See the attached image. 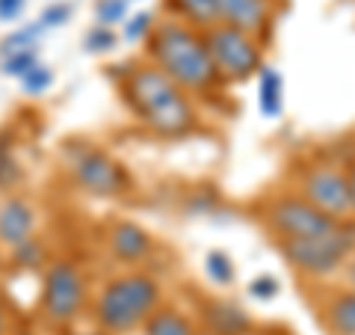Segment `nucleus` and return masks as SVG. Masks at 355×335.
<instances>
[{
  "label": "nucleus",
  "mask_w": 355,
  "mask_h": 335,
  "mask_svg": "<svg viewBox=\"0 0 355 335\" xmlns=\"http://www.w3.org/2000/svg\"><path fill=\"white\" fill-rule=\"evenodd\" d=\"M21 83H24V89L30 95H39L53 83V74H51V69H44V65H36L27 77H21Z\"/></svg>",
  "instance_id": "24"
},
{
  "label": "nucleus",
  "mask_w": 355,
  "mask_h": 335,
  "mask_svg": "<svg viewBox=\"0 0 355 335\" xmlns=\"http://www.w3.org/2000/svg\"><path fill=\"white\" fill-rule=\"evenodd\" d=\"M12 259H15L18 267H39L42 259H44V247L36 238H30V240L21 243V247L12 250Z\"/></svg>",
  "instance_id": "20"
},
{
  "label": "nucleus",
  "mask_w": 355,
  "mask_h": 335,
  "mask_svg": "<svg viewBox=\"0 0 355 335\" xmlns=\"http://www.w3.org/2000/svg\"><path fill=\"white\" fill-rule=\"evenodd\" d=\"M24 9V0H0V21H12Z\"/></svg>",
  "instance_id": "29"
},
{
  "label": "nucleus",
  "mask_w": 355,
  "mask_h": 335,
  "mask_svg": "<svg viewBox=\"0 0 355 335\" xmlns=\"http://www.w3.org/2000/svg\"><path fill=\"white\" fill-rule=\"evenodd\" d=\"M44 27L42 24H30V27H24V30H18V33H12V36H6L3 39V44H0V54H12V51H27V48H36V39H39V33H42Z\"/></svg>",
  "instance_id": "18"
},
{
  "label": "nucleus",
  "mask_w": 355,
  "mask_h": 335,
  "mask_svg": "<svg viewBox=\"0 0 355 335\" xmlns=\"http://www.w3.org/2000/svg\"><path fill=\"white\" fill-rule=\"evenodd\" d=\"M36 231V211L21 196H9L0 205V243L9 250L21 247Z\"/></svg>",
  "instance_id": "10"
},
{
  "label": "nucleus",
  "mask_w": 355,
  "mask_h": 335,
  "mask_svg": "<svg viewBox=\"0 0 355 335\" xmlns=\"http://www.w3.org/2000/svg\"><path fill=\"white\" fill-rule=\"evenodd\" d=\"M207 273H210L214 282L225 285V282L234 279V267H231V259H228L225 252H210L207 255Z\"/></svg>",
  "instance_id": "21"
},
{
  "label": "nucleus",
  "mask_w": 355,
  "mask_h": 335,
  "mask_svg": "<svg viewBox=\"0 0 355 335\" xmlns=\"http://www.w3.org/2000/svg\"><path fill=\"white\" fill-rule=\"evenodd\" d=\"M69 18H71V6H69V3H53V6H48V9L42 13L39 24H42V27H62Z\"/></svg>",
  "instance_id": "26"
},
{
  "label": "nucleus",
  "mask_w": 355,
  "mask_h": 335,
  "mask_svg": "<svg viewBox=\"0 0 355 335\" xmlns=\"http://www.w3.org/2000/svg\"><path fill=\"white\" fill-rule=\"evenodd\" d=\"M86 335H101V332H86Z\"/></svg>",
  "instance_id": "32"
},
{
  "label": "nucleus",
  "mask_w": 355,
  "mask_h": 335,
  "mask_svg": "<svg viewBox=\"0 0 355 335\" xmlns=\"http://www.w3.org/2000/svg\"><path fill=\"white\" fill-rule=\"evenodd\" d=\"M86 300V282L80 270L69 261L53 264L44 276V291H42V311L53 323H69L80 315Z\"/></svg>",
  "instance_id": "5"
},
{
  "label": "nucleus",
  "mask_w": 355,
  "mask_h": 335,
  "mask_svg": "<svg viewBox=\"0 0 355 335\" xmlns=\"http://www.w3.org/2000/svg\"><path fill=\"white\" fill-rule=\"evenodd\" d=\"M352 247H355V231L331 229L329 234H320V238L287 240L284 243V255L299 267V270L320 276V273L335 270V267L349 255Z\"/></svg>",
  "instance_id": "4"
},
{
  "label": "nucleus",
  "mask_w": 355,
  "mask_h": 335,
  "mask_svg": "<svg viewBox=\"0 0 355 335\" xmlns=\"http://www.w3.org/2000/svg\"><path fill=\"white\" fill-rule=\"evenodd\" d=\"M207 51H210V60H214L216 72H225L231 77H246L261 63L258 48L243 36V30H234V27H222L210 33Z\"/></svg>",
  "instance_id": "6"
},
{
  "label": "nucleus",
  "mask_w": 355,
  "mask_h": 335,
  "mask_svg": "<svg viewBox=\"0 0 355 335\" xmlns=\"http://www.w3.org/2000/svg\"><path fill=\"white\" fill-rule=\"evenodd\" d=\"M148 33H151V15H148V13L133 15V18L128 21V27H125L128 42H139L142 36H148Z\"/></svg>",
  "instance_id": "27"
},
{
  "label": "nucleus",
  "mask_w": 355,
  "mask_h": 335,
  "mask_svg": "<svg viewBox=\"0 0 355 335\" xmlns=\"http://www.w3.org/2000/svg\"><path fill=\"white\" fill-rule=\"evenodd\" d=\"M146 335H193V329L175 311H157L146 320Z\"/></svg>",
  "instance_id": "14"
},
{
  "label": "nucleus",
  "mask_w": 355,
  "mask_h": 335,
  "mask_svg": "<svg viewBox=\"0 0 355 335\" xmlns=\"http://www.w3.org/2000/svg\"><path fill=\"white\" fill-rule=\"evenodd\" d=\"M305 193H308V202L314 208H320L323 214H329V217H340L352 208L349 181L340 172H331V170L314 172L305 184Z\"/></svg>",
  "instance_id": "9"
},
{
  "label": "nucleus",
  "mask_w": 355,
  "mask_h": 335,
  "mask_svg": "<svg viewBox=\"0 0 355 335\" xmlns=\"http://www.w3.org/2000/svg\"><path fill=\"white\" fill-rule=\"evenodd\" d=\"M154 57L163 65V74L175 83L202 89L216 77V65L210 60L207 44L184 27L163 24L154 33Z\"/></svg>",
  "instance_id": "2"
},
{
  "label": "nucleus",
  "mask_w": 355,
  "mask_h": 335,
  "mask_svg": "<svg viewBox=\"0 0 355 335\" xmlns=\"http://www.w3.org/2000/svg\"><path fill=\"white\" fill-rule=\"evenodd\" d=\"M0 335H6V309L0 303Z\"/></svg>",
  "instance_id": "30"
},
{
  "label": "nucleus",
  "mask_w": 355,
  "mask_h": 335,
  "mask_svg": "<svg viewBox=\"0 0 355 335\" xmlns=\"http://www.w3.org/2000/svg\"><path fill=\"white\" fill-rule=\"evenodd\" d=\"M331 323L340 335H355V294L340 297L335 306H331Z\"/></svg>",
  "instance_id": "17"
},
{
  "label": "nucleus",
  "mask_w": 355,
  "mask_h": 335,
  "mask_svg": "<svg viewBox=\"0 0 355 335\" xmlns=\"http://www.w3.org/2000/svg\"><path fill=\"white\" fill-rule=\"evenodd\" d=\"M216 3H219V18L228 21L234 30H254L266 18L263 0H216Z\"/></svg>",
  "instance_id": "11"
},
{
  "label": "nucleus",
  "mask_w": 355,
  "mask_h": 335,
  "mask_svg": "<svg viewBox=\"0 0 355 335\" xmlns=\"http://www.w3.org/2000/svg\"><path fill=\"white\" fill-rule=\"evenodd\" d=\"M36 65H39V48H27V51L6 54L3 63H0V69H3V74H9V77H27Z\"/></svg>",
  "instance_id": "15"
},
{
  "label": "nucleus",
  "mask_w": 355,
  "mask_h": 335,
  "mask_svg": "<svg viewBox=\"0 0 355 335\" xmlns=\"http://www.w3.org/2000/svg\"><path fill=\"white\" fill-rule=\"evenodd\" d=\"M270 222L282 234H287V240L320 238V234H329L331 229H338L335 217L323 214V211L314 208L311 202H296V199H284V202L272 205Z\"/></svg>",
  "instance_id": "7"
},
{
  "label": "nucleus",
  "mask_w": 355,
  "mask_h": 335,
  "mask_svg": "<svg viewBox=\"0 0 355 335\" xmlns=\"http://www.w3.org/2000/svg\"><path fill=\"white\" fill-rule=\"evenodd\" d=\"M125 9H128L125 0H101V3H98V18H101V27L116 24V21L125 15Z\"/></svg>",
  "instance_id": "25"
},
{
  "label": "nucleus",
  "mask_w": 355,
  "mask_h": 335,
  "mask_svg": "<svg viewBox=\"0 0 355 335\" xmlns=\"http://www.w3.org/2000/svg\"><path fill=\"white\" fill-rule=\"evenodd\" d=\"M18 181H21V166L15 161L12 149L0 142V187L6 190V187H15Z\"/></svg>",
  "instance_id": "19"
},
{
  "label": "nucleus",
  "mask_w": 355,
  "mask_h": 335,
  "mask_svg": "<svg viewBox=\"0 0 355 335\" xmlns=\"http://www.w3.org/2000/svg\"><path fill=\"white\" fill-rule=\"evenodd\" d=\"M216 311H219V315H214V318L219 320V332H222V335H237L240 329H246V318H243L237 309L219 306Z\"/></svg>",
  "instance_id": "23"
},
{
  "label": "nucleus",
  "mask_w": 355,
  "mask_h": 335,
  "mask_svg": "<svg viewBox=\"0 0 355 335\" xmlns=\"http://www.w3.org/2000/svg\"><path fill=\"white\" fill-rule=\"evenodd\" d=\"M347 181H349V196H352V208H355V170L349 172V178H347Z\"/></svg>",
  "instance_id": "31"
},
{
  "label": "nucleus",
  "mask_w": 355,
  "mask_h": 335,
  "mask_svg": "<svg viewBox=\"0 0 355 335\" xmlns=\"http://www.w3.org/2000/svg\"><path fill=\"white\" fill-rule=\"evenodd\" d=\"M74 175L80 187H86L95 196H119L128 184L121 166L113 158H107L104 152H95V149L80 152V158L74 161Z\"/></svg>",
  "instance_id": "8"
},
{
  "label": "nucleus",
  "mask_w": 355,
  "mask_h": 335,
  "mask_svg": "<svg viewBox=\"0 0 355 335\" xmlns=\"http://www.w3.org/2000/svg\"><path fill=\"white\" fill-rule=\"evenodd\" d=\"M128 95H130V104L137 107V113L157 133L178 137V133L190 131L193 110L187 104V98L178 92L175 81H169L163 72L157 69L137 72L128 83Z\"/></svg>",
  "instance_id": "1"
},
{
  "label": "nucleus",
  "mask_w": 355,
  "mask_h": 335,
  "mask_svg": "<svg viewBox=\"0 0 355 335\" xmlns=\"http://www.w3.org/2000/svg\"><path fill=\"white\" fill-rule=\"evenodd\" d=\"M178 9L190 21H196V24H214V21H219L216 0H178Z\"/></svg>",
  "instance_id": "16"
},
{
  "label": "nucleus",
  "mask_w": 355,
  "mask_h": 335,
  "mask_svg": "<svg viewBox=\"0 0 355 335\" xmlns=\"http://www.w3.org/2000/svg\"><path fill=\"white\" fill-rule=\"evenodd\" d=\"M116 44V36H113V30L110 27H95V30H89L86 33V39H83V48L89 54H104L110 51Z\"/></svg>",
  "instance_id": "22"
},
{
  "label": "nucleus",
  "mask_w": 355,
  "mask_h": 335,
  "mask_svg": "<svg viewBox=\"0 0 355 335\" xmlns=\"http://www.w3.org/2000/svg\"><path fill=\"white\" fill-rule=\"evenodd\" d=\"M110 247H113V252L121 261H139L142 255H148L151 238L133 222H119L113 234H110Z\"/></svg>",
  "instance_id": "12"
},
{
  "label": "nucleus",
  "mask_w": 355,
  "mask_h": 335,
  "mask_svg": "<svg viewBox=\"0 0 355 335\" xmlns=\"http://www.w3.org/2000/svg\"><path fill=\"white\" fill-rule=\"evenodd\" d=\"M275 291H279V282H275V279H270V276H261V279H254V282H252V294L261 297V300L275 297Z\"/></svg>",
  "instance_id": "28"
},
{
  "label": "nucleus",
  "mask_w": 355,
  "mask_h": 335,
  "mask_svg": "<svg viewBox=\"0 0 355 335\" xmlns=\"http://www.w3.org/2000/svg\"><path fill=\"white\" fill-rule=\"evenodd\" d=\"M261 110L263 116L282 113V74L275 69H266L261 77Z\"/></svg>",
  "instance_id": "13"
},
{
  "label": "nucleus",
  "mask_w": 355,
  "mask_h": 335,
  "mask_svg": "<svg viewBox=\"0 0 355 335\" xmlns=\"http://www.w3.org/2000/svg\"><path fill=\"white\" fill-rule=\"evenodd\" d=\"M160 300L157 282L151 276H125L107 285L98 300V320L110 332H128L154 315Z\"/></svg>",
  "instance_id": "3"
},
{
  "label": "nucleus",
  "mask_w": 355,
  "mask_h": 335,
  "mask_svg": "<svg viewBox=\"0 0 355 335\" xmlns=\"http://www.w3.org/2000/svg\"><path fill=\"white\" fill-rule=\"evenodd\" d=\"M352 276H355V273H352Z\"/></svg>",
  "instance_id": "33"
}]
</instances>
